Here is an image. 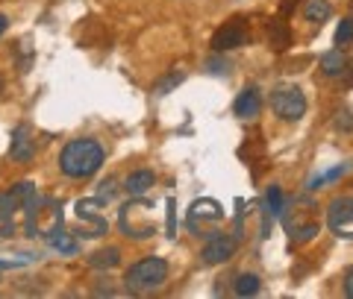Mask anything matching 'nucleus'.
Listing matches in <instances>:
<instances>
[{"label": "nucleus", "instance_id": "obj_1", "mask_svg": "<svg viewBox=\"0 0 353 299\" xmlns=\"http://www.w3.org/2000/svg\"><path fill=\"white\" fill-rule=\"evenodd\" d=\"M103 156L106 153L94 138H74L59 153V170L68 179H88L101 170Z\"/></svg>", "mask_w": 353, "mask_h": 299}, {"label": "nucleus", "instance_id": "obj_2", "mask_svg": "<svg viewBox=\"0 0 353 299\" xmlns=\"http://www.w3.org/2000/svg\"><path fill=\"white\" fill-rule=\"evenodd\" d=\"M165 279H168V261L159 256H148V258H139L136 264H130V270L124 273V287L136 296H145L159 291Z\"/></svg>", "mask_w": 353, "mask_h": 299}, {"label": "nucleus", "instance_id": "obj_3", "mask_svg": "<svg viewBox=\"0 0 353 299\" xmlns=\"http://www.w3.org/2000/svg\"><path fill=\"white\" fill-rule=\"evenodd\" d=\"M118 223H121V232L132 241H145V238H153L157 235V220H153V206L148 199H130V203L121 208L118 214Z\"/></svg>", "mask_w": 353, "mask_h": 299}, {"label": "nucleus", "instance_id": "obj_4", "mask_svg": "<svg viewBox=\"0 0 353 299\" xmlns=\"http://www.w3.org/2000/svg\"><path fill=\"white\" fill-rule=\"evenodd\" d=\"M221 220H224V208H221V203H215V199H194V203L189 206V214H185V226H189L197 238H206V226H218Z\"/></svg>", "mask_w": 353, "mask_h": 299}, {"label": "nucleus", "instance_id": "obj_5", "mask_svg": "<svg viewBox=\"0 0 353 299\" xmlns=\"http://www.w3.org/2000/svg\"><path fill=\"white\" fill-rule=\"evenodd\" d=\"M62 229V206L53 203V199H44L41 208L36 214L27 217V235L30 238H50L53 232Z\"/></svg>", "mask_w": 353, "mask_h": 299}, {"label": "nucleus", "instance_id": "obj_6", "mask_svg": "<svg viewBox=\"0 0 353 299\" xmlns=\"http://www.w3.org/2000/svg\"><path fill=\"white\" fill-rule=\"evenodd\" d=\"M271 109L283 120H301L306 112V97L297 85H283L271 94Z\"/></svg>", "mask_w": 353, "mask_h": 299}, {"label": "nucleus", "instance_id": "obj_7", "mask_svg": "<svg viewBox=\"0 0 353 299\" xmlns=\"http://www.w3.org/2000/svg\"><path fill=\"white\" fill-rule=\"evenodd\" d=\"M101 208H103V199L101 197H94V199H80L77 203V217H80V223H88L80 229V238H101L106 235V217L101 214Z\"/></svg>", "mask_w": 353, "mask_h": 299}, {"label": "nucleus", "instance_id": "obj_8", "mask_svg": "<svg viewBox=\"0 0 353 299\" xmlns=\"http://www.w3.org/2000/svg\"><path fill=\"white\" fill-rule=\"evenodd\" d=\"M239 250V238L236 235H227V232H212V235L206 238L203 250H201V258L203 264H224L236 256Z\"/></svg>", "mask_w": 353, "mask_h": 299}, {"label": "nucleus", "instance_id": "obj_9", "mask_svg": "<svg viewBox=\"0 0 353 299\" xmlns=\"http://www.w3.org/2000/svg\"><path fill=\"white\" fill-rule=\"evenodd\" d=\"M250 41V32L245 27V21L236 18L230 21V24L221 27L215 36H212V50L215 53H227V50H236V47H245V44Z\"/></svg>", "mask_w": 353, "mask_h": 299}, {"label": "nucleus", "instance_id": "obj_10", "mask_svg": "<svg viewBox=\"0 0 353 299\" xmlns=\"http://www.w3.org/2000/svg\"><path fill=\"white\" fill-rule=\"evenodd\" d=\"M327 223L341 238H353V197H339L327 208Z\"/></svg>", "mask_w": 353, "mask_h": 299}, {"label": "nucleus", "instance_id": "obj_11", "mask_svg": "<svg viewBox=\"0 0 353 299\" xmlns=\"http://www.w3.org/2000/svg\"><path fill=\"white\" fill-rule=\"evenodd\" d=\"M9 156H12V162H21V164L32 162V156H36V138H32V129L27 124H21V126L12 129Z\"/></svg>", "mask_w": 353, "mask_h": 299}, {"label": "nucleus", "instance_id": "obj_12", "mask_svg": "<svg viewBox=\"0 0 353 299\" xmlns=\"http://www.w3.org/2000/svg\"><path fill=\"white\" fill-rule=\"evenodd\" d=\"M233 112H236V118H241V120H253V118L262 112V97H259L256 88H245V91L236 97Z\"/></svg>", "mask_w": 353, "mask_h": 299}, {"label": "nucleus", "instance_id": "obj_13", "mask_svg": "<svg viewBox=\"0 0 353 299\" xmlns=\"http://www.w3.org/2000/svg\"><path fill=\"white\" fill-rule=\"evenodd\" d=\"M157 185V176H153V170H132L130 176H127V182H124V191L130 194V197H145L150 188Z\"/></svg>", "mask_w": 353, "mask_h": 299}, {"label": "nucleus", "instance_id": "obj_14", "mask_svg": "<svg viewBox=\"0 0 353 299\" xmlns=\"http://www.w3.org/2000/svg\"><path fill=\"white\" fill-rule=\"evenodd\" d=\"M347 56H345V50L336 47V50H327L324 56H321V71L324 76H330V80H336V76H345L347 74Z\"/></svg>", "mask_w": 353, "mask_h": 299}, {"label": "nucleus", "instance_id": "obj_15", "mask_svg": "<svg viewBox=\"0 0 353 299\" xmlns=\"http://www.w3.org/2000/svg\"><path fill=\"white\" fill-rule=\"evenodd\" d=\"M283 214V191L277 185L268 188V194H265V238H268V229H271V220Z\"/></svg>", "mask_w": 353, "mask_h": 299}, {"label": "nucleus", "instance_id": "obj_16", "mask_svg": "<svg viewBox=\"0 0 353 299\" xmlns=\"http://www.w3.org/2000/svg\"><path fill=\"white\" fill-rule=\"evenodd\" d=\"M121 264V250L118 247H106V250H97L92 258H88V267L94 270H115Z\"/></svg>", "mask_w": 353, "mask_h": 299}, {"label": "nucleus", "instance_id": "obj_17", "mask_svg": "<svg viewBox=\"0 0 353 299\" xmlns=\"http://www.w3.org/2000/svg\"><path fill=\"white\" fill-rule=\"evenodd\" d=\"M330 15H333V6H330L327 0H306L303 18L309 24H324V21H330Z\"/></svg>", "mask_w": 353, "mask_h": 299}, {"label": "nucleus", "instance_id": "obj_18", "mask_svg": "<svg viewBox=\"0 0 353 299\" xmlns=\"http://www.w3.org/2000/svg\"><path fill=\"white\" fill-rule=\"evenodd\" d=\"M268 41H271L274 50L289 47V24H283V21H271L268 24Z\"/></svg>", "mask_w": 353, "mask_h": 299}, {"label": "nucleus", "instance_id": "obj_19", "mask_svg": "<svg viewBox=\"0 0 353 299\" xmlns=\"http://www.w3.org/2000/svg\"><path fill=\"white\" fill-rule=\"evenodd\" d=\"M236 296H256L259 294V276L256 273H241L236 276Z\"/></svg>", "mask_w": 353, "mask_h": 299}, {"label": "nucleus", "instance_id": "obj_20", "mask_svg": "<svg viewBox=\"0 0 353 299\" xmlns=\"http://www.w3.org/2000/svg\"><path fill=\"white\" fill-rule=\"evenodd\" d=\"M48 241H50V247H53V250L65 252V256H74V252H77V241H74V238H68V235H65L62 229H59V232H53V235H50Z\"/></svg>", "mask_w": 353, "mask_h": 299}, {"label": "nucleus", "instance_id": "obj_21", "mask_svg": "<svg viewBox=\"0 0 353 299\" xmlns=\"http://www.w3.org/2000/svg\"><path fill=\"white\" fill-rule=\"evenodd\" d=\"M347 173V164H339V168H333V170H327V173H321V176H315L312 182H309V191H318L324 182H336L339 176H345Z\"/></svg>", "mask_w": 353, "mask_h": 299}, {"label": "nucleus", "instance_id": "obj_22", "mask_svg": "<svg viewBox=\"0 0 353 299\" xmlns=\"http://www.w3.org/2000/svg\"><path fill=\"white\" fill-rule=\"evenodd\" d=\"M350 41H353V18H345L336 27V44H339V47H347Z\"/></svg>", "mask_w": 353, "mask_h": 299}, {"label": "nucleus", "instance_id": "obj_23", "mask_svg": "<svg viewBox=\"0 0 353 299\" xmlns=\"http://www.w3.org/2000/svg\"><path fill=\"white\" fill-rule=\"evenodd\" d=\"M183 76H185L183 71H174V74H168V76H165V80L157 85V94H159V97H162V94H168L174 85H180V82H183Z\"/></svg>", "mask_w": 353, "mask_h": 299}, {"label": "nucleus", "instance_id": "obj_24", "mask_svg": "<svg viewBox=\"0 0 353 299\" xmlns=\"http://www.w3.org/2000/svg\"><path fill=\"white\" fill-rule=\"evenodd\" d=\"M15 235V217L0 214V238H12Z\"/></svg>", "mask_w": 353, "mask_h": 299}, {"label": "nucleus", "instance_id": "obj_25", "mask_svg": "<svg viewBox=\"0 0 353 299\" xmlns=\"http://www.w3.org/2000/svg\"><path fill=\"white\" fill-rule=\"evenodd\" d=\"M97 197H101L103 203H109V199L115 197V179H106V182L101 185V194H97Z\"/></svg>", "mask_w": 353, "mask_h": 299}, {"label": "nucleus", "instance_id": "obj_26", "mask_svg": "<svg viewBox=\"0 0 353 299\" xmlns=\"http://www.w3.org/2000/svg\"><path fill=\"white\" fill-rule=\"evenodd\" d=\"M209 71L221 76V74H227V71H230V65H227V62H221V59H212V62H209Z\"/></svg>", "mask_w": 353, "mask_h": 299}, {"label": "nucleus", "instance_id": "obj_27", "mask_svg": "<svg viewBox=\"0 0 353 299\" xmlns=\"http://www.w3.org/2000/svg\"><path fill=\"white\" fill-rule=\"evenodd\" d=\"M345 294H347V296L353 299V267H350V270L345 273Z\"/></svg>", "mask_w": 353, "mask_h": 299}, {"label": "nucleus", "instance_id": "obj_28", "mask_svg": "<svg viewBox=\"0 0 353 299\" xmlns=\"http://www.w3.org/2000/svg\"><path fill=\"white\" fill-rule=\"evenodd\" d=\"M6 27H9V18H6V15H0V36L6 32Z\"/></svg>", "mask_w": 353, "mask_h": 299}, {"label": "nucleus", "instance_id": "obj_29", "mask_svg": "<svg viewBox=\"0 0 353 299\" xmlns=\"http://www.w3.org/2000/svg\"><path fill=\"white\" fill-rule=\"evenodd\" d=\"M0 91H3V80H0Z\"/></svg>", "mask_w": 353, "mask_h": 299}, {"label": "nucleus", "instance_id": "obj_30", "mask_svg": "<svg viewBox=\"0 0 353 299\" xmlns=\"http://www.w3.org/2000/svg\"><path fill=\"white\" fill-rule=\"evenodd\" d=\"M350 82H353V74H350Z\"/></svg>", "mask_w": 353, "mask_h": 299}]
</instances>
